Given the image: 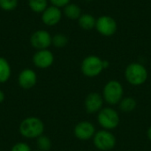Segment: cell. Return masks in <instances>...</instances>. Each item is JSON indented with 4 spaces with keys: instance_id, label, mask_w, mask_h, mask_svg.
Instances as JSON below:
<instances>
[{
    "instance_id": "30bf717a",
    "label": "cell",
    "mask_w": 151,
    "mask_h": 151,
    "mask_svg": "<svg viewBox=\"0 0 151 151\" xmlns=\"http://www.w3.org/2000/svg\"><path fill=\"white\" fill-rule=\"evenodd\" d=\"M54 54L49 49L36 50L33 55L32 61L34 65L39 69H47L54 63Z\"/></svg>"
},
{
    "instance_id": "6da1fadb",
    "label": "cell",
    "mask_w": 151,
    "mask_h": 151,
    "mask_svg": "<svg viewBox=\"0 0 151 151\" xmlns=\"http://www.w3.org/2000/svg\"><path fill=\"white\" fill-rule=\"evenodd\" d=\"M45 126L43 121L38 117L30 116L24 119L19 126V132L20 135L26 139H37L43 134Z\"/></svg>"
},
{
    "instance_id": "44dd1931",
    "label": "cell",
    "mask_w": 151,
    "mask_h": 151,
    "mask_svg": "<svg viewBox=\"0 0 151 151\" xmlns=\"http://www.w3.org/2000/svg\"><path fill=\"white\" fill-rule=\"evenodd\" d=\"M19 0H0V9L5 12H11L17 8Z\"/></svg>"
},
{
    "instance_id": "7a4b0ae2",
    "label": "cell",
    "mask_w": 151,
    "mask_h": 151,
    "mask_svg": "<svg viewBox=\"0 0 151 151\" xmlns=\"http://www.w3.org/2000/svg\"><path fill=\"white\" fill-rule=\"evenodd\" d=\"M149 73L147 68L141 63L133 62L125 70V78L132 86H142L148 80Z\"/></svg>"
},
{
    "instance_id": "5b68a950",
    "label": "cell",
    "mask_w": 151,
    "mask_h": 151,
    "mask_svg": "<svg viewBox=\"0 0 151 151\" xmlns=\"http://www.w3.org/2000/svg\"><path fill=\"white\" fill-rule=\"evenodd\" d=\"M103 61L101 58L96 55L87 56L81 64V71L86 77L94 78L102 73L104 70L103 65Z\"/></svg>"
},
{
    "instance_id": "7c38bea8",
    "label": "cell",
    "mask_w": 151,
    "mask_h": 151,
    "mask_svg": "<svg viewBox=\"0 0 151 151\" xmlns=\"http://www.w3.org/2000/svg\"><path fill=\"white\" fill-rule=\"evenodd\" d=\"M104 98L100 93L91 92L84 100V108L87 113L95 114L98 113L104 107Z\"/></svg>"
},
{
    "instance_id": "5bb4252c",
    "label": "cell",
    "mask_w": 151,
    "mask_h": 151,
    "mask_svg": "<svg viewBox=\"0 0 151 151\" xmlns=\"http://www.w3.org/2000/svg\"><path fill=\"white\" fill-rule=\"evenodd\" d=\"M77 21L80 27L84 30H92L96 28V19L90 13H82Z\"/></svg>"
},
{
    "instance_id": "603a6c76",
    "label": "cell",
    "mask_w": 151,
    "mask_h": 151,
    "mask_svg": "<svg viewBox=\"0 0 151 151\" xmlns=\"http://www.w3.org/2000/svg\"><path fill=\"white\" fill-rule=\"evenodd\" d=\"M51 5L59 7V8H64L66 4H68L71 0H49Z\"/></svg>"
},
{
    "instance_id": "8992f818",
    "label": "cell",
    "mask_w": 151,
    "mask_h": 151,
    "mask_svg": "<svg viewBox=\"0 0 151 151\" xmlns=\"http://www.w3.org/2000/svg\"><path fill=\"white\" fill-rule=\"evenodd\" d=\"M94 146L100 151H110L116 146L117 140L115 135L108 130L96 131L93 137Z\"/></svg>"
},
{
    "instance_id": "2e32d148",
    "label": "cell",
    "mask_w": 151,
    "mask_h": 151,
    "mask_svg": "<svg viewBox=\"0 0 151 151\" xmlns=\"http://www.w3.org/2000/svg\"><path fill=\"white\" fill-rule=\"evenodd\" d=\"M63 14L69 19L78 20V19L81 17L82 13H81V9L78 4L69 3L63 8Z\"/></svg>"
},
{
    "instance_id": "d4e9b609",
    "label": "cell",
    "mask_w": 151,
    "mask_h": 151,
    "mask_svg": "<svg viewBox=\"0 0 151 151\" xmlns=\"http://www.w3.org/2000/svg\"><path fill=\"white\" fill-rule=\"evenodd\" d=\"M103 65H104V69L105 70V69H107L109 66H110V63H109V61H107V60H104V61H103Z\"/></svg>"
},
{
    "instance_id": "4316f807",
    "label": "cell",
    "mask_w": 151,
    "mask_h": 151,
    "mask_svg": "<svg viewBox=\"0 0 151 151\" xmlns=\"http://www.w3.org/2000/svg\"><path fill=\"white\" fill-rule=\"evenodd\" d=\"M33 151H41V150H33Z\"/></svg>"
},
{
    "instance_id": "277c9868",
    "label": "cell",
    "mask_w": 151,
    "mask_h": 151,
    "mask_svg": "<svg viewBox=\"0 0 151 151\" xmlns=\"http://www.w3.org/2000/svg\"><path fill=\"white\" fill-rule=\"evenodd\" d=\"M97 122L103 129L111 131L119 125V114L111 107H104L97 113Z\"/></svg>"
},
{
    "instance_id": "ffe728a7",
    "label": "cell",
    "mask_w": 151,
    "mask_h": 151,
    "mask_svg": "<svg viewBox=\"0 0 151 151\" xmlns=\"http://www.w3.org/2000/svg\"><path fill=\"white\" fill-rule=\"evenodd\" d=\"M68 43V38L64 34H56L52 36V45L56 48H64Z\"/></svg>"
},
{
    "instance_id": "ac0fdd59",
    "label": "cell",
    "mask_w": 151,
    "mask_h": 151,
    "mask_svg": "<svg viewBox=\"0 0 151 151\" xmlns=\"http://www.w3.org/2000/svg\"><path fill=\"white\" fill-rule=\"evenodd\" d=\"M27 4L32 12L42 13L49 6V0H27Z\"/></svg>"
},
{
    "instance_id": "cb8c5ba5",
    "label": "cell",
    "mask_w": 151,
    "mask_h": 151,
    "mask_svg": "<svg viewBox=\"0 0 151 151\" xmlns=\"http://www.w3.org/2000/svg\"><path fill=\"white\" fill-rule=\"evenodd\" d=\"M5 100V94L3 90L0 89V104H3Z\"/></svg>"
},
{
    "instance_id": "ba28073f",
    "label": "cell",
    "mask_w": 151,
    "mask_h": 151,
    "mask_svg": "<svg viewBox=\"0 0 151 151\" xmlns=\"http://www.w3.org/2000/svg\"><path fill=\"white\" fill-rule=\"evenodd\" d=\"M30 44L36 50L49 49V47L52 45V35L47 30H36L31 35Z\"/></svg>"
},
{
    "instance_id": "3957f363",
    "label": "cell",
    "mask_w": 151,
    "mask_h": 151,
    "mask_svg": "<svg viewBox=\"0 0 151 151\" xmlns=\"http://www.w3.org/2000/svg\"><path fill=\"white\" fill-rule=\"evenodd\" d=\"M104 101L110 105H117L124 97L122 84L116 80H111L104 87L102 93Z\"/></svg>"
},
{
    "instance_id": "9a60e30c",
    "label": "cell",
    "mask_w": 151,
    "mask_h": 151,
    "mask_svg": "<svg viewBox=\"0 0 151 151\" xmlns=\"http://www.w3.org/2000/svg\"><path fill=\"white\" fill-rule=\"evenodd\" d=\"M12 75V67L8 60L0 57V84L6 83Z\"/></svg>"
},
{
    "instance_id": "8fae6325",
    "label": "cell",
    "mask_w": 151,
    "mask_h": 151,
    "mask_svg": "<svg viewBox=\"0 0 151 151\" xmlns=\"http://www.w3.org/2000/svg\"><path fill=\"white\" fill-rule=\"evenodd\" d=\"M62 16L63 12L61 8L50 4L41 13V19L44 25L53 27L60 22Z\"/></svg>"
},
{
    "instance_id": "9c48e42d",
    "label": "cell",
    "mask_w": 151,
    "mask_h": 151,
    "mask_svg": "<svg viewBox=\"0 0 151 151\" xmlns=\"http://www.w3.org/2000/svg\"><path fill=\"white\" fill-rule=\"evenodd\" d=\"M96 133V127L92 122L88 120H83L77 123L73 128V134L80 141L91 140Z\"/></svg>"
},
{
    "instance_id": "d6986e66",
    "label": "cell",
    "mask_w": 151,
    "mask_h": 151,
    "mask_svg": "<svg viewBox=\"0 0 151 151\" xmlns=\"http://www.w3.org/2000/svg\"><path fill=\"white\" fill-rule=\"evenodd\" d=\"M37 150L41 151H50L52 147V142L47 135H41L36 139Z\"/></svg>"
},
{
    "instance_id": "4fadbf2b",
    "label": "cell",
    "mask_w": 151,
    "mask_h": 151,
    "mask_svg": "<svg viewBox=\"0 0 151 151\" xmlns=\"http://www.w3.org/2000/svg\"><path fill=\"white\" fill-rule=\"evenodd\" d=\"M37 79V74L35 70L31 68H25L19 73L17 81L21 88L28 90L36 85Z\"/></svg>"
},
{
    "instance_id": "52a82bcc",
    "label": "cell",
    "mask_w": 151,
    "mask_h": 151,
    "mask_svg": "<svg viewBox=\"0 0 151 151\" xmlns=\"http://www.w3.org/2000/svg\"><path fill=\"white\" fill-rule=\"evenodd\" d=\"M96 31L103 36H112L118 29V24L114 18L109 15H103L96 19Z\"/></svg>"
},
{
    "instance_id": "e0dca14e",
    "label": "cell",
    "mask_w": 151,
    "mask_h": 151,
    "mask_svg": "<svg viewBox=\"0 0 151 151\" xmlns=\"http://www.w3.org/2000/svg\"><path fill=\"white\" fill-rule=\"evenodd\" d=\"M119 107V110L123 112L126 113H129L134 111L136 107H137V101L131 96H126L123 97L122 100L119 102V104H118Z\"/></svg>"
},
{
    "instance_id": "7402d4cb",
    "label": "cell",
    "mask_w": 151,
    "mask_h": 151,
    "mask_svg": "<svg viewBox=\"0 0 151 151\" xmlns=\"http://www.w3.org/2000/svg\"><path fill=\"white\" fill-rule=\"evenodd\" d=\"M11 151H33L31 147L25 142H19L13 144Z\"/></svg>"
},
{
    "instance_id": "484cf974",
    "label": "cell",
    "mask_w": 151,
    "mask_h": 151,
    "mask_svg": "<svg viewBox=\"0 0 151 151\" xmlns=\"http://www.w3.org/2000/svg\"><path fill=\"white\" fill-rule=\"evenodd\" d=\"M147 136H148V139L151 142V126L149 127V129L147 131Z\"/></svg>"
}]
</instances>
